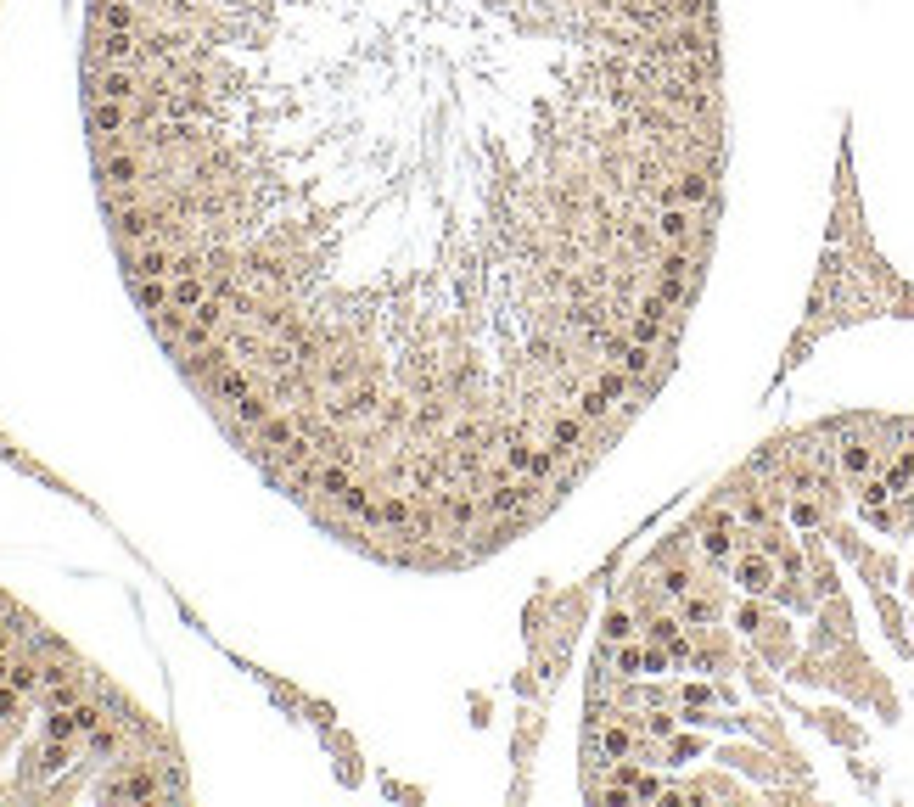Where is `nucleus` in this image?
Returning <instances> with one entry per match:
<instances>
[{
  "label": "nucleus",
  "instance_id": "1",
  "mask_svg": "<svg viewBox=\"0 0 914 807\" xmlns=\"http://www.w3.org/2000/svg\"><path fill=\"white\" fill-rule=\"evenodd\" d=\"M79 135L129 331L258 494L522 578L696 348L724 0H85Z\"/></svg>",
  "mask_w": 914,
  "mask_h": 807
},
{
  "label": "nucleus",
  "instance_id": "2",
  "mask_svg": "<svg viewBox=\"0 0 914 807\" xmlns=\"http://www.w3.org/2000/svg\"><path fill=\"white\" fill-rule=\"evenodd\" d=\"M186 791L169 729L68 634L0 589V802Z\"/></svg>",
  "mask_w": 914,
  "mask_h": 807
}]
</instances>
